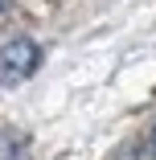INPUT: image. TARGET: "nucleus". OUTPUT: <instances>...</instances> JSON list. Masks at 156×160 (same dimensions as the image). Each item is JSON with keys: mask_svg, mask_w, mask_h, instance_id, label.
Here are the masks:
<instances>
[{"mask_svg": "<svg viewBox=\"0 0 156 160\" xmlns=\"http://www.w3.org/2000/svg\"><path fill=\"white\" fill-rule=\"evenodd\" d=\"M0 8H4V0H0Z\"/></svg>", "mask_w": 156, "mask_h": 160, "instance_id": "5", "label": "nucleus"}, {"mask_svg": "<svg viewBox=\"0 0 156 160\" xmlns=\"http://www.w3.org/2000/svg\"><path fill=\"white\" fill-rule=\"evenodd\" d=\"M119 160H156V148L152 144H128L119 152Z\"/></svg>", "mask_w": 156, "mask_h": 160, "instance_id": "3", "label": "nucleus"}, {"mask_svg": "<svg viewBox=\"0 0 156 160\" xmlns=\"http://www.w3.org/2000/svg\"><path fill=\"white\" fill-rule=\"evenodd\" d=\"M148 144H152V148H156V127H152V140H148Z\"/></svg>", "mask_w": 156, "mask_h": 160, "instance_id": "4", "label": "nucleus"}, {"mask_svg": "<svg viewBox=\"0 0 156 160\" xmlns=\"http://www.w3.org/2000/svg\"><path fill=\"white\" fill-rule=\"evenodd\" d=\"M41 66V49L29 37H13L0 45V86H17L25 78H33V70Z\"/></svg>", "mask_w": 156, "mask_h": 160, "instance_id": "1", "label": "nucleus"}, {"mask_svg": "<svg viewBox=\"0 0 156 160\" xmlns=\"http://www.w3.org/2000/svg\"><path fill=\"white\" fill-rule=\"evenodd\" d=\"M25 136L21 132H8V127H0V160H25Z\"/></svg>", "mask_w": 156, "mask_h": 160, "instance_id": "2", "label": "nucleus"}]
</instances>
